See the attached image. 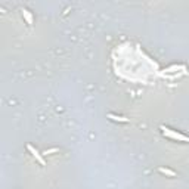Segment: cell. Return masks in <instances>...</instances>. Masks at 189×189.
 <instances>
[{
	"instance_id": "1",
	"label": "cell",
	"mask_w": 189,
	"mask_h": 189,
	"mask_svg": "<svg viewBox=\"0 0 189 189\" xmlns=\"http://www.w3.org/2000/svg\"><path fill=\"white\" fill-rule=\"evenodd\" d=\"M161 130H163V134L167 136V137H170V139H174V140H179V142H189L188 136H185V134H182V133H177V132H173V130L168 129V127L161 126Z\"/></svg>"
},
{
	"instance_id": "2",
	"label": "cell",
	"mask_w": 189,
	"mask_h": 189,
	"mask_svg": "<svg viewBox=\"0 0 189 189\" xmlns=\"http://www.w3.org/2000/svg\"><path fill=\"white\" fill-rule=\"evenodd\" d=\"M27 149L33 154V157L37 160V161H39V163H40V164H42V166H46V163H45V160H43V157H42V154H40V152H39L34 146H31V145H27Z\"/></svg>"
},
{
	"instance_id": "3",
	"label": "cell",
	"mask_w": 189,
	"mask_h": 189,
	"mask_svg": "<svg viewBox=\"0 0 189 189\" xmlns=\"http://www.w3.org/2000/svg\"><path fill=\"white\" fill-rule=\"evenodd\" d=\"M22 16L25 18V21L28 25H33V16H31V13L27 11V9H22Z\"/></svg>"
},
{
	"instance_id": "4",
	"label": "cell",
	"mask_w": 189,
	"mask_h": 189,
	"mask_svg": "<svg viewBox=\"0 0 189 189\" xmlns=\"http://www.w3.org/2000/svg\"><path fill=\"white\" fill-rule=\"evenodd\" d=\"M111 120L114 121H120V123H129V118H126V117H120V115H115V114H110L108 115Z\"/></svg>"
},
{
	"instance_id": "5",
	"label": "cell",
	"mask_w": 189,
	"mask_h": 189,
	"mask_svg": "<svg viewBox=\"0 0 189 189\" xmlns=\"http://www.w3.org/2000/svg\"><path fill=\"white\" fill-rule=\"evenodd\" d=\"M158 171H160V173H163V174L170 176V177H174V176H176V173H174L173 170H170V168H163V167H160V168H158Z\"/></svg>"
},
{
	"instance_id": "6",
	"label": "cell",
	"mask_w": 189,
	"mask_h": 189,
	"mask_svg": "<svg viewBox=\"0 0 189 189\" xmlns=\"http://www.w3.org/2000/svg\"><path fill=\"white\" fill-rule=\"evenodd\" d=\"M55 152H59V148H52V149H46L45 152V155H52V154H55Z\"/></svg>"
}]
</instances>
